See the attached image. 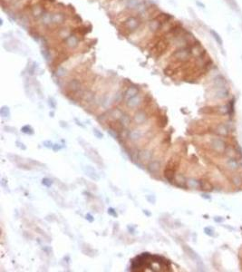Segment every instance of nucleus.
<instances>
[{"mask_svg":"<svg viewBox=\"0 0 242 272\" xmlns=\"http://www.w3.org/2000/svg\"><path fill=\"white\" fill-rule=\"evenodd\" d=\"M143 18L138 14L130 16L124 23L118 26L119 33L124 36H129L139 30L143 26Z\"/></svg>","mask_w":242,"mask_h":272,"instance_id":"1","label":"nucleus"},{"mask_svg":"<svg viewBox=\"0 0 242 272\" xmlns=\"http://www.w3.org/2000/svg\"><path fill=\"white\" fill-rule=\"evenodd\" d=\"M81 38L82 37H80L78 34H76L73 32L70 35H68L62 43H60V46L63 50L71 53L73 51L77 50V48L80 46V44L82 42Z\"/></svg>","mask_w":242,"mask_h":272,"instance_id":"2","label":"nucleus"},{"mask_svg":"<svg viewBox=\"0 0 242 272\" xmlns=\"http://www.w3.org/2000/svg\"><path fill=\"white\" fill-rule=\"evenodd\" d=\"M192 56V52L189 46L188 47H182V48H178L174 51V53L172 54L171 59L173 62L177 63H184L189 59V57Z\"/></svg>","mask_w":242,"mask_h":272,"instance_id":"3","label":"nucleus"},{"mask_svg":"<svg viewBox=\"0 0 242 272\" xmlns=\"http://www.w3.org/2000/svg\"><path fill=\"white\" fill-rule=\"evenodd\" d=\"M211 146L212 150H214L217 152H223L226 150V144L221 139H212L211 141Z\"/></svg>","mask_w":242,"mask_h":272,"instance_id":"4","label":"nucleus"},{"mask_svg":"<svg viewBox=\"0 0 242 272\" xmlns=\"http://www.w3.org/2000/svg\"><path fill=\"white\" fill-rule=\"evenodd\" d=\"M82 83L78 79H72L70 82L67 84V90L68 92H70L72 94H76L79 91L82 90Z\"/></svg>","mask_w":242,"mask_h":272,"instance_id":"5","label":"nucleus"},{"mask_svg":"<svg viewBox=\"0 0 242 272\" xmlns=\"http://www.w3.org/2000/svg\"><path fill=\"white\" fill-rule=\"evenodd\" d=\"M143 103V98L141 96V95L138 94L137 95L130 98L129 100L125 101V103H126V106L130 109H135L137 108L138 106H140L141 103Z\"/></svg>","mask_w":242,"mask_h":272,"instance_id":"6","label":"nucleus"},{"mask_svg":"<svg viewBox=\"0 0 242 272\" xmlns=\"http://www.w3.org/2000/svg\"><path fill=\"white\" fill-rule=\"evenodd\" d=\"M147 120H148V115L144 111H138L133 115V121L138 125L144 124L147 122Z\"/></svg>","mask_w":242,"mask_h":272,"instance_id":"7","label":"nucleus"},{"mask_svg":"<svg viewBox=\"0 0 242 272\" xmlns=\"http://www.w3.org/2000/svg\"><path fill=\"white\" fill-rule=\"evenodd\" d=\"M143 132L141 129H133L132 131L129 132L128 133V138L132 141H137L143 138Z\"/></svg>","mask_w":242,"mask_h":272,"instance_id":"8","label":"nucleus"},{"mask_svg":"<svg viewBox=\"0 0 242 272\" xmlns=\"http://www.w3.org/2000/svg\"><path fill=\"white\" fill-rule=\"evenodd\" d=\"M139 94V88L136 87V86H129L124 94V101H127L129 100L130 98L137 95Z\"/></svg>","mask_w":242,"mask_h":272,"instance_id":"9","label":"nucleus"},{"mask_svg":"<svg viewBox=\"0 0 242 272\" xmlns=\"http://www.w3.org/2000/svg\"><path fill=\"white\" fill-rule=\"evenodd\" d=\"M137 157L141 161H148L151 158V151H149L147 149H143L138 152Z\"/></svg>","mask_w":242,"mask_h":272,"instance_id":"10","label":"nucleus"},{"mask_svg":"<svg viewBox=\"0 0 242 272\" xmlns=\"http://www.w3.org/2000/svg\"><path fill=\"white\" fill-rule=\"evenodd\" d=\"M191 48V52H192V56H197L200 57L201 56L202 54H204V49L202 48V46L199 44H194L192 45L189 46Z\"/></svg>","mask_w":242,"mask_h":272,"instance_id":"11","label":"nucleus"},{"mask_svg":"<svg viewBox=\"0 0 242 272\" xmlns=\"http://www.w3.org/2000/svg\"><path fill=\"white\" fill-rule=\"evenodd\" d=\"M160 169H161V162L159 161H152L150 162V164L148 165V170L152 174L158 173Z\"/></svg>","mask_w":242,"mask_h":272,"instance_id":"12","label":"nucleus"},{"mask_svg":"<svg viewBox=\"0 0 242 272\" xmlns=\"http://www.w3.org/2000/svg\"><path fill=\"white\" fill-rule=\"evenodd\" d=\"M186 186L189 189H200V181L196 179H188L186 180Z\"/></svg>","mask_w":242,"mask_h":272,"instance_id":"13","label":"nucleus"},{"mask_svg":"<svg viewBox=\"0 0 242 272\" xmlns=\"http://www.w3.org/2000/svg\"><path fill=\"white\" fill-rule=\"evenodd\" d=\"M84 172L86 173V175H88V177H90L92 180H98L100 178H99V175L97 174V172L94 171V169H93L91 166H86L84 168Z\"/></svg>","mask_w":242,"mask_h":272,"instance_id":"14","label":"nucleus"},{"mask_svg":"<svg viewBox=\"0 0 242 272\" xmlns=\"http://www.w3.org/2000/svg\"><path fill=\"white\" fill-rule=\"evenodd\" d=\"M124 114V113L122 110H120L119 108H113V109H112V110L109 112L110 117H112V118L114 119V120H118V121L121 119V117L123 116Z\"/></svg>","mask_w":242,"mask_h":272,"instance_id":"15","label":"nucleus"},{"mask_svg":"<svg viewBox=\"0 0 242 272\" xmlns=\"http://www.w3.org/2000/svg\"><path fill=\"white\" fill-rule=\"evenodd\" d=\"M119 122H120L121 124H122L123 127H128V126L131 124L132 120H131V118H130V116H129L128 114H124L123 116L121 117V119L119 120Z\"/></svg>","mask_w":242,"mask_h":272,"instance_id":"16","label":"nucleus"},{"mask_svg":"<svg viewBox=\"0 0 242 272\" xmlns=\"http://www.w3.org/2000/svg\"><path fill=\"white\" fill-rule=\"evenodd\" d=\"M164 175L166 177V179H168L169 180H171L172 179L174 178L175 176V171L174 169H172L170 167H167L165 172H164Z\"/></svg>","mask_w":242,"mask_h":272,"instance_id":"17","label":"nucleus"},{"mask_svg":"<svg viewBox=\"0 0 242 272\" xmlns=\"http://www.w3.org/2000/svg\"><path fill=\"white\" fill-rule=\"evenodd\" d=\"M226 165L230 170H236L238 168V162L235 159H230L227 161Z\"/></svg>","mask_w":242,"mask_h":272,"instance_id":"18","label":"nucleus"},{"mask_svg":"<svg viewBox=\"0 0 242 272\" xmlns=\"http://www.w3.org/2000/svg\"><path fill=\"white\" fill-rule=\"evenodd\" d=\"M94 96V95L93 92H91V91H85L83 95V99L85 100L86 102H91V101H93Z\"/></svg>","mask_w":242,"mask_h":272,"instance_id":"19","label":"nucleus"},{"mask_svg":"<svg viewBox=\"0 0 242 272\" xmlns=\"http://www.w3.org/2000/svg\"><path fill=\"white\" fill-rule=\"evenodd\" d=\"M200 188L204 191H211L212 190V185L209 183V181H206V180H202L200 181Z\"/></svg>","mask_w":242,"mask_h":272,"instance_id":"20","label":"nucleus"},{"mask_svg":"<svg viewBox=\"0 0 242 272\" xmlns=\"http://www.w3.org/2000/svg\"><path fill=\"white\" fill-rule=\"evenodd\" d=\"M0 114H1L2 117L4 118H7V117H9L10 116V110L7 106H3L1 108V110H0Z\"/></svg>","mask_w":242,"mask_h":272,"instance_id":"21","label":"nucleus"},{"mask_svg":"<svg viewBox=\"0 0 242 272\" xmlns=\"http://www.w3.org/2000/svg\"><path fill=\"white\" fill-rule=\"evenodd\" d=\"M217 133H218L219 135H226V134L228 133V129H227V127H226L225 125H223V124L219 125V126L218 127V129H217Z\"/></svg>","mask_w":242,"mask_h":272,"instance_id":"22","label":"nucleus"},{"mask_svg":"<svg viewBox=\"0 0 242 272\" xmlns=\"http://www.w3.org/2000/svg\"><path fill=\"white\" fill-rule=\"evenodd\" d=\"M21 131L24 133H26V134H34V129L32 128V127L30 126V125H25V126H23L22 128H21Z\"/></svg>","mask_w":242,"mask_h":272,"instance_id":"23","label":"nucleus"},{"mask_svg":"<svg viewBox=\"0 0 242 272\" xmlns=\"http://www.w3.org/2000/svg\"><path fill=\"white\" fill-rule=\"evenodd\" d=\"M52 183H53V181H52V180H51L50 179H48V178H44V179L42 180V184L45 185V186H46V187H51Z\"/></svg>","mask_w":242,"mask_h":272,"instance_id":"24","label":"nucleus"},{"mask_svg":"<svg viewBox=\"0 0 242 272\" xmlns=\"http://www.w3.org/2000/svg\"><path fill=\"white\" fill-rule=\"evenodd\" d=\"M204 231H205V233L207 234V235H209V236H214L215 234H214V230H213V229H211V228H205V229H204Z\"/></svg>","mask_w":242,"mask_h":272,"instance_id":"25","label":"nucleus"},{"mask_svg":"<svg viewBox=\"0 0 242 272\" xmlns=\"http://www.w3.org/2000/svg\"><path fill=\"white\" fill-rule=\"evenodd\" d=\"M147 199H148V202H150L152 204H154L155 202H156V198H155V196H153V195H148Z\"/></svg>","mask_w":242,"mask_h":272,"instance_id":"26","label":"nucleus"},{"mask_svg":"<svg viewBox=\"0 0 242 272\" xmlns=\"http://www.w3.org/2000/svg\"><path fill=\"white\" fill-rule=\"evenodd\" d=\"M43 144H44V146L46 147V148H53V146H54V144L52 143L51 141H45L43 142Z\"/></svg>","mask_w":242,"mask_h":272,"instance_id":"27","label":"nucleus"},{"mask_svg":"<svg viewBox=\"0 0 242 272\" xmlns=\"http://www.w3.org/2000/svg\"><path fill=\"white\" fill-rule=\"evenodd\" d=\"M94 134L98 139H102V138L103 137L102 133L99 130H97V129H94Z\"/></svg>","mask_w":242,"mask_h":272,"instance_id":"28","label":"nucleus"},{"mask_svg":"<svg viewBox=\"0 0 242 272\" xmlns=\"http://www.w3.org/2000/svg\"><path fill=\"white\" fill-rule=\"evenodd\" d=\"M49 105L52 107V108H56V103L55 102V100L54 99H52V98H49Z\"/></svg>","mask_w":242,"mask_h":272,"instance_id":"29","label":"nucleus"},{"mask_svg":"<svg viewBox=\"0 0 242 272\" xmlns=\"http://www.w3.org/2000/svg\"><path fill=\"white\" fill-rule=\"evenodd\" d=\"M62 148H63V147L61 146L60 144H54V146H53V148H52V149H53L55 152H57V151L61 150Z\"/></svg>","mask_w":242,"mask_h":272,"instance_id":"30","label":"nucleus"},{"mask_svg":"<svg viewBox=\"0 0 242 272\" xmlns=\"http://www.w3.org/2000/svg\"><path fill=\"white\" fill-rule=\"evenodd\" d=\"M108 213H109V214H111V215H113V216H114V217H116V216H117V213L115 212V210H114L113 208H110V209L108 210Z\"/></svg>","mask_w":242,"mask_h":272,"instance_id":"31","label":"nucleus"},{"mask_svg":"<svg viewBox=\"0 0 242 272\" xmlns=\"http://www.w3.org/2000/svg\"><path fill=\"white\" fill-rule=\"evenodd\" d=\"M16 144H18L17 146H18L19 148H21V149H23V150H26V147L25 146V144L22 143V142H20V141H16Z\"/></svg>","mask_w":242,"mask_h":272,"instance_id":"32","label":"nucleus"},{"mask_svg":"<svg viewBox=\"0 0 242 272\" xmlns=\"http://www.w3.org/2000/svg\"><path fill=\"white\" fill-rule=\"evenodd\" d=\"M86 220H88L89 221H94V218H93V216L91 215V214H87L86 215Z\"/></svg>","mask_w":242,"mask_h":272,"instance_id":"33","label":"nucleus"}]
</instances>
